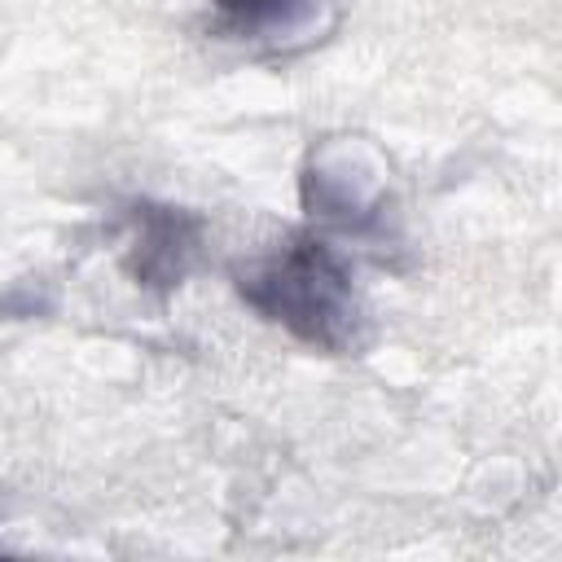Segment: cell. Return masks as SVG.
<instances>
[{
  "label": "cell",
  "instance_id": "6da1fadb",
  "mask_svg": "<svg viewBox=\"0 0 562 562\" xmlns=\"http://www.w3.org/2000/svg\"><path fill=\"white\" fill-rule=\"evenodd\" d=\"M237 294L290 338L312 351L347 356L364 342V299L356 290L351 263L316 233H294L272 250L237 263Z\"/></svg>",
  "mask_w": 562,
  "mask_h": 562
},
{
  "label": "cell",
  "instance_id": "7a4b0ae2",
  "mask_svg": "<svg viewBox=\"0 0 562 562\" xmlns=\"http://www.w3.org/2000/svg\"><path fill=\"white\" fill-rule=\"evenodd\" d=\"M299 193L316 220L342 233H378L386 224V180L360 145L329 140L312 149L299 176Z\"/></svg>",
  "mask_w": 562,
  "mask_h": 562
},
{
  "label": "cell",
  "instance_id": "3957f363",
  "mask_svg": "<svg viewBox=\"0 0 562 562\" xmlns=\"http://www.w3.org/2000/svg\"><path fill=\"white\" fill-rule=\"evenodd\" d=\"M123 268L140 290L171 294L202 255V215L171 202H127L123 211Z\"/></svg>",
  "mask_w": 562,
  "mask_h": 562
},
{
  "label": "cell",
  "instance_id": "277c9868",
  "mask_svg": "<svg viewBox=\"0 0 562 562\" xmlns=\"http://www.w3.org/2000/svg\"><path fill=\"white\" fill-rule=\"evenodd\" d=\"M211 9L220 31L246 44L290 48L321 35L338 18L342 0H211Z\"/></svg>",
  "mask_w": 562,
  "mask_h": 562
}]
</instances>
